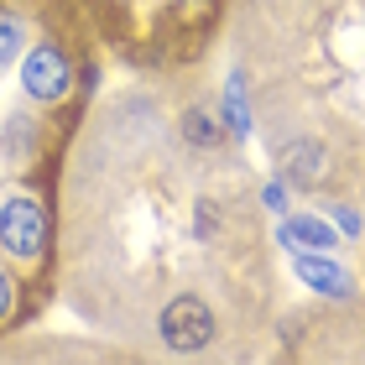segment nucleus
<instances>
[{
    "mask_svg": "<svg viewBox=\"0 0 365 365\" xmlns=\"http://www.w3.org/2000/svg\"><path fill=\"white\" fill-rule=\"evenodd\" d=\"M26 53V21L16 11H0V68H11Z\"/></svg>",
    "mask_w": 365,
    "mask_h": 365,
    "instance_id": "7",
    "label": "nucleus"
},
{
    "mask_svg": "<svg viewBox=\"0 0 365 365\" xmlns=\"http://www.w3.org/2000/svg\"><path fill=\"white\" fill-rule=\"evenodd\" d=\"M225 120L235 136H251V110H245V89H240V78H230L225 84Z\"/></svg>",
    "mask_w": 365,
    "mask_h": 365,
    "instance_id": "9",
    "label": "nucleus"
},
{
    "mask_svg": "<svg viewBox=\"0 0 365 365\" xmlns=\"http://www.w3.org/2000/svg\"><path fill=\"white\" fill-rule=\"evenodd\" d=\"M162 339H168V350H204L214 339V313L198 303V297H173L168 308H162Z\"/></svg>",
    "mask_w": 365,
    "mask_h": 365,
    "instance_id": "3",
    "label": "nucleus"
},
{
    "mask_svg": "<svg viewBox=\"0 0 365 365\" xmlns=\"http://www.w3.org/2000/svg\"><path fill=\"white\" fill-rule=\"evenodd\" d=\"M47 245V214L31 193H11L0 204V251L16 261H37Z\"/></svg>",
    "mask_w": 365,
    "mask_h": 365,
    "instance_id": "1",
    "label": "nucleus"
},
{
    "mask_svg": "<svg viewBox=\"0 0 365 365\" xmlns=\"http://www.w3.org/2000/svg\"><path fill=\"white\" fill-rule=\"evenodd\" d=\"M277 240L287 245V251H334V230H329L324 220H308V214H287L277 230Z\"/></svg>",
    "mask_w": 365,
    "mask_h": 365,
    "instance_id": "4",
    "label": "nucleus"
},
{
    "mask_svg": "<svg viewBox=\"0 0 365 365\" xmlns=\"http://www.w3.org/2000/svg\"><path fill=\"white\" fill-rule=\"evenodd\" d=\"M11 297H16V287H11V277L0 272V319H6V313H11Z\"/></svg>",
    "mask_w": 365,
    "mask_h": 365,
    "instance_id": "12",
    "label": "nucleus"
},
{
    "mask_svg": "<svg viewBox=\"0 0 365 365\" xmlns=\"http://www.w3.org/2000/svg\"><path fill=\"white\" fill-rule=\"evenodd\" d=\"M261 204H267L272 214H287V193H282V182H267V188H261Z\"/></svg>",
    "mask_w": 365,
    "mask_h": 365,
    "instance_id": "10",
    "label": "nucleus"
},
{
    "mask_svg": "<svg viewBox=\"0 0 365 365\" xmlns=\"http://www.w3.org/2000/svg\"><path fill=\"white\" fill-rule=\"evenodd\" d=\"M334 225H339V230H350V235H355V230H360V214H355L350 204H334Z\"/></svg>",
    "mask_w": 365,
    "mask_h": 365,
    "instance_id": "11",
    "label": "nucleus"
},
{
    "mask_svg": "<svg viewBox=\"0 0 365 365\" xmlns=\"http://www.w3.org/2000/svg\"><path fill=\"white\" fill-rule=\"evenodd\" d=\"M282 173H287V182H297V188L324 182V146L319 141H292L287 152H282Z\"/></svg>",
    "mask_w": 365,
    "mask_h": 365,
    "instance_id": "6",
    "label": "nucleus"
},
{
    "mask_svg": "<svg viewBox=\"0 0 365 365\" xmlns=\"http://www.w3.org/2000/svg\"><path fill=\"white\" fill-rule=\"evenodd\" d=\"M297 277H303L313 292H324V297H350V277L329 261V251H303L297 256Z\"/></svg>",
    "mask_w": 365,
    "mask_h": 365,
    "instance_id": "5",
    "label": "nucleus"
},
{
    "mask_svg": "<svg viewBox=\"0 0 365 365\" xmlns=\"http://www.w3.org/2000/svg\"><path fill=\"white\" fill-rule=\"evenodd\" d=\"M21 89H26V99H37V105H58V99L73 89V63H68V53H63L58 42L31 47V53L21 58Z\"/></svg>",
    "mask_w": 365,
    "mask_h": 365,
    "instance_id": "2",
    "label": "nucleus"
},
{
    "mask_svg": "<svg viewBox=\"0 0 365 365\" xmlns=\"http://www.w3.org/2000/svg\"><path fill=\"white\" fill-rule=\"evenodd\" d=\"M182 136H188L193 146H214V141H225V125L214 120L209 110H188L182 115Z\"/></svg>",
    "mask_w": 365,
    "mask_h": 365,
    "instance_id": "8",
    "label": "nucleus"
}]
</instances>
